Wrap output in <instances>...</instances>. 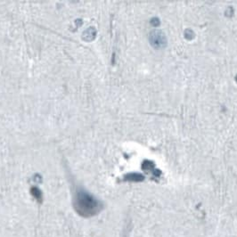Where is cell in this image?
<instances>
[{"mask_svg": "<svg viewBox=\"0 0 237 237\" xmlns=\"http://www.w3.org/2000/svg\"><path fill=\"white\" fill-rule=\"evenodd\" d=\"M31 193H32V194L37 198L38 200L41 199V196H42V195H41V192H40V189H38L37 187H33L32 190H31Z\"/></svg>", "mask_w": 237, "mask_h": 237, "instance_id": "5", "label": "cell"}, {"mask_svg": "<svg viewBox=\"0 0 237 237\" xmlns=\"http://www.w3.org/2000/svg\"><path fill=\"white\" fill-rule=\"evenodd\" d=\"M151 42L156 47H162L166 44V40L164 34L161 31H153L151 34Z\"/></svg>", "mask_w": 237, "mask_h": 237, "instance_id": "2", "label": "cell"}, {"mask_svg": "<svg viewBox=\"0 0 237 237\" xmlns=\"http://www.w3.org/2000/svg\"><path fill=\"white\" fill-rule=\"evenodd\" d=\"M73 204L77 212L83 217L94 216L98 213L102 208L98 200L82 188H79L76 191Z\"/></svg>", "mask_w": 237, "mask_h": 237, "instance_id": "1", "label": "cell"}, {"mask_svg": "<svg viewBox=\"0 0 237 237\" xmlns=\"http://www.w3.org/2000/svg\"><path fill=\"white\" fill-rule=\"evenodd\" d=\"M126 179L129 180V181H142L144 179V177L140 174H128V176H126Z\"/></svg>", "mask_w": 237, "mask_h": 237, "instance_id": "4", "label": "cell"}, {"mask_svg": "<svg viewBox=\"0 0 237 237\" xmlns=\"http://www.w3.org/2000/svg\"><path fill=\"white\" fill-rule=\"evenodd\" d=\"M84 39L87 40H91L96 36V30L94 28H89L84 32Z\"/></svg>", "mask_w": 237, "mask_h": 237, "instance_id": "3", "label": "cell"}]
</instances>
